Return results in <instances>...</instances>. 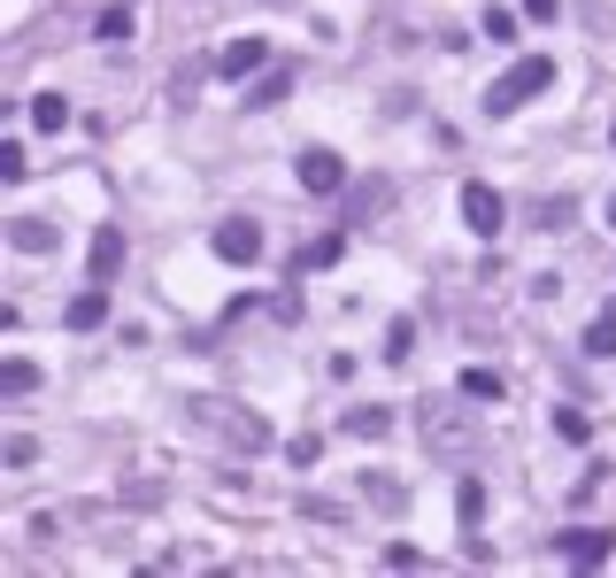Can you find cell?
I'll list each match as a JSON object with an SVG mask.
<instances>
[{
  "label": "cell",
  "mask_w": 616,
  "mask_h": 578,
  "mask_svg": "<svg viewBox=\"0 0 616 578\" xmlns=\"http://www.w3.org/2000/svg\"><path fill=\"white\" fill-rule=\"evenodd\" d=\"M524 16H532V24H555V0H524Z\"/></svg>",
  "instance_id": "f546056e"
},
{
  "label": "cell",
  "mask_w": 616,
  "mask_h": 578,
  "mask_svg": "<svg viewBox=\"0 0 616 578\" xmlns=\"http://www.w3.org/2000/svg\"><path fill=\"white\" fill-rule=\"evenodd\" d=\"M286 93H293V70L286 62H271V70L247 77V109H286Z\"/></svg>",
  "instance_id": "9c48e42d"
},
{
  "label": "cell",
  "mask_w": 616,
  "mask_h": 578,
  "mask_svg": "<svg viewBox=\"0 0 616 578\" xmlns=\"http://www.w3.org/2000/svg\"><path fill=\"white\" fill-rule=\"evenodd\" d=\"M393 209V178H370V186H347V224H370Z\"/></svg>",
  "instance_id": "8fae6325"
},
{
  "label": "cell",
  "mask_w": 616,
  "mask_h": 578,
  "mask_svg": "<svg viewBox=\"0 0 616 578\" xmlns=\"http://www.w3.org/2000/svg\"><path fill=\"white\" fill-rule=\"evenodd\" d=\"M586 355H593V363H616V301L586 324Z\"/></svg>",
  "instance_id": "9a60e30c"
},
{
  "label": "cell",
  "mask_w": 616,
  "mask_h": 578,
  "mask_svg": "<svg viewBox=\"0 0 616 578\" xmlns=\"http://www.w3.org/2000/svg\"><path fill=\"white\" fill-rule=\"evenodd\" d=\"M24 171H32V162H24V147H16V139H9V147H0V178H9V186H16V178H24Z\"/></svg>",
  "instance_id": "484cf974"
},
{
  "label": "cell",
  "mask_w": 616,
  "mask_h": 578,
  "mask_svg": "<svg viewBox=\"0 0 616 578\" xmlns=\"http://www.w3.org/2000/svg\"><path fill=\"white\" fill-rule=\"evenodd\" d=\"M608 224H616V193H608Z\"/></svg>",
  "instance_id": "4dcf8cb0"
},
{
  "label": "cell",
  "mask_w": 616,
  "mask_h": 578,
  "mask_svg": "<svg viewBox=\"0 0 616 578\" xmlns=\"http://www.w3.org/2000/svg\"><path fill=\"white\" fill-rule=\"evenodd\" d=\"M416 432H424L431 455H478V409H463V401H424Z\"/></svg>",
  "instance_id": "6da1fadb"
},
{
  "label": "cell",
  "mask_w": 616,
  "mask_h": 578,
  "mask_svg": "<svg viewBox=\"0 0 616 578\" xmlns=\"http://www.w3.org/2000/svg\"><path fill=\"white\" fill-rule=\"evenodd\" d=\"M286 455H293V463H301V470H309V463H316V455H324V440H316V432H301V440H286Z\"/></svg>",
  "instance_id": "4316f807"
},
{
  "label": "cell",
  "mask_w": 616,
  "mask_h": 578,
  "mask_svg": "<svg viewBox=\"0 0 616 578\" xmlns=\"http://www.w3.org/2000/svg\"><path fill=\"white\" fill-rule=\"evenodd\" d=\"M339 247H347L339 231H331V239H316V247H309V255H301L293 271H301V278H309V271H331V263H339Z\"/></svg>",
  "instance_id": "44dd1931"
},
{
  "label": "cell",
  "mask_w": 616,
  "mask_h": 578,
  "mask_svg": "<svg viewBox=\"0 0 616 578\" xmlns=\"http://www.w3.org/2000/svg\"><path fill=\"white\" fill-rule=\"evenodd\" d=\"M424 563V548H408V540H386V570H416Z\"/></svg>",
  "instance_id": "d4e9b609"
},
{
  "label": "cell",
  "mask_w": 616,
  "mask_h": 578,
  "mask_svg": "<svg viewBox=\"0 0 616 578\" xmlns=\"http://www.w3.org/2000/svg\"><path fill=\"white\" fill-rule=\"evenodd\" d=\"M608 548H616V532H601V525H578V532H555V555H563V563H578V570H593V563H608Z\"/></svg>",
  "instance_id": "52a82bcc"
},
{
  "label": "cell",
  "mask_w": 616,
  "mask_h": 578,
  "mask_svg": "<svg viewBox=\"0 0 616 578\" xmlns=\"http://www.w3.org/2000/svg\"><path fill=\"white\" fill-rule=\"evenodd\" d=\"M0 455H9V470H32V455H39V448H32V440L16 432V440H9V448H0Z\"/></svg>",
  "instance_id": "83f0119b"
},
{
  "label": "cell",
  "mask_w": 616,
  "mask_h": 578,
  "mask_svg": "<svg viewBox=\"0 0 616 578\" xmlns=\"http://www.w3.org/2000/svg\"><path fill=\"white\" fill-rule=\"evenodd\" d=\"M339 432H347V440H386V432H393V409H378V401H370V409H347Z\"/></svg>",
  "instance_id": "5bb4252c"
},
{
  "label": "cell",
  "mask_w": 616,
  "mask_h": 578,
  "mask_svg": "<svg viewBox=\"0 0 616 578\" xmlns=\"http://www.w3.org/2000/svg\"><path fill=\"white\" fill-rule=\"evenodd\" d=\"M201 425H216L231 448H271V425H262V417H247V409H224V401H201Z\"/></svg>",
  "instance_id": "3957f363"
},
{
  "label": "cell",
  "mask_w": 616,
  "mask_h": 578,
  "mask_svg": "<svg viewBox=\"0 0 616 578\" xmlns=\"http://www.w3.org/2000/svg\"><path fill=\"white\" fill-rule=\"evenodd\" d=\"M9 247H16V255H54V224L47 216H16L9 224Z\"/></svg>",
  "instance_id": "7c38bea8"
},
{
  "label": "cell",
  "mask_w": 616,
  "mask_h": 578,
  "mask_svg": "<svg viewBox=\"0 0 616 578\" xmlns=\"http://www.w3.org/2000/svg\"><path fill=\"white\" fill-rule=\"evenodd\" d=\"M570 224V201H540V231H563Z\"/></svg>",
  "instance_id": "f1b7e54d"
},
{
  "label": "cell",
  "mask_w": 616,
  "mask_h": 578,
  "mask_svg": "<svg viewBox=\"0 0 616 578\" xmlns=\"http://www.w3.org/2000/svg\"><path fill=\"white\" fill-rule=\"evenodd\" d=\"M209 247H216L224 263H254V255H262V224H254V216H224V224L209 231Z\"/></svg>",
  "instance_id": "8992f818"
},
{
  "label": "cell",
  "mask_w": 616,
  "mask_h": 578,
  "mask_svg": "<svg viewBox=\"0 0 616 578\" xmlns=\"http://www.w3.org/2000/svg\"><path fill=\"white\" fill-rule=\"evenodd\" d=\"M62 324H70V332H101V324H109V286L93 278V286H85V293L62 309Z\"/></svg>",
  "instance_id": "30bf717a"
},
{
  "label": "cell",
  "mask_w": 616,
  "mask_h": 578,
  "mask_svg": "<svg viewBox=\"0 0 616 578\" xmlns=\"http://www.w3.org/2000/svg\"><path fill=\"white\" fill-rule=\"evenodd\" d=\"M32 386H39V370H32L24 355H9V363H0V393H9V401H16V393H32Z\"/></svg>",
  "instance_id": "ffe728a7"
},
{
  "label": "cell",
  "mask_w": 616,
  "mask_h": 578,
  "mask_svg": "<svg viewBox=\"0 0 616 578\" xmlns=\"http://www.w3.org/2000/svg\"><path fill=\"white\" fill-rule=\"evenodd\" d=\"M408 355H416V324L393 316V324H386V363H408Z\"/></svg>",
  "instance_id": "d6986e66"
},
{
  "label": "cell",
  "mask_w": 616,
  "mask_h": 578,
  "mask_svg": "<svg viewBox=\"0 0 616 578\" xmlns=\"http://www.w3.org/2000/svg\"><path fill=\"white\" fill-rule=\"evenodd\" d=\"M455 517H463V532H478V525H486V486H478V478H463V486H455Z\"/></svg>",
  "instance_id": "2e32d148"
},
{
  "label": "cell",
  "mask_w": 616,
  "mask_h": 578,
  "mask_svg": "<svg viewBox=\"0 0 616 578\" xmlns=\"http://www.w3.org/2000/svg\"><path fill=\"white\" fill-rule=\"evenodd\" d=\"M93 39H109V47H124V39H131V9H109V16L93 24Z\"/></svg>",
  "instance_id": "7402d4cb"
},
{
  "label": "cell",
  "mask_w": 616,
  "mask_h": 578,
  "mask_svg": "<svg viewBox=\"0 0 616 578\" xmlns=\"http://www.w3.org/2000/svg\"><path fill=\"white\" fill-rule=\"evenodd\" d=\"M293 178H301V193H347V162L331 147H301L293 154Z\"/></svg>",
  "instance_id": "277c9868"
},
{
  "label": "cell",
  "mask_w": 616,
  "mask_h": 578,
  "mask_svg": "<svg viewBox=\"0 0 616 578\" xmlns=\"http://www.w3.org/2000/svg\"><path fill=\"white\" fill-rule=\"evenodd\" d=\"M555 432H563V440H570V448H578V440H586V432H593V425H586V409H555Z\"/></svg>",
  "instance_id": "cb8c5ba5"
},
{
  "label": "cell",
  "mask_w": 616,
  "mask_h": 578,
  "mask_svg": "<svg viewBox=\"0 0 616 578\" xmlns=\"http://www.w3.org/2000/svg\"><path fill=\"white\" fill-rule=\"evenodd\" d=\"M508 386H501V370H486V363H470L463 370V401H501Z\"/></svg>",
  "instance_id": "e0dca14e"
},
{
  "label": "cell",
  "mask_w": 616,
  "mask_h": 578,
  "mask_svg": "<svg viewBox=\"0 0 616 578\" xmlns=\"http://www.w3.org/2000/svg\"><path fill=\"white\" fill-rule=\"evenodd\" d=\"M32 124H39V131H62V124H70V101H62V93H32Z\"/></svg>",
  "instance_id": "ac0fdd59"
},
{
  "label": "cell",
  "mask_w": 616,
  "mask_h": 578,
  "mask_svg": "<svg viewBox=\"0 0 616 578\" xmlns=\"http://www.w3.org/2000/svg\"><path fill=\"white\" fill-rule=\"evenodd\" d=\"M478 32H486L493 47H508V39H516V16H508V9H486V24H478Z\"/></svg>",
  "instance_id": "603a6c76"
},
{
  "label": "cell",
  "mask_w": 616,
  "mask_h": 578,
  "mask_svg": "<svg viewBox=\"0 0 616 578\" xmlns=\"http://www.w3.org/2000/svg\"><path fill=\"white\" fill-rule=\"evenodd\" d=\"M463 224H470L478 239H493V231L508 224V201H501V193H493L486 178H470V186H463Z\"/></svg>",
  "instance_id": "5b68a950"
},
{
  "label": "cell",
  "mask_w": 616,
  "mask_h": 578,
  "mask_svg": "<svg viewBox=\"0 0 616 578\" xmlns=\"http://www.w3.org/2000/svg\"><path fill=\"white\" fill-rule=\"evenodd\" d=\"M254 70H271V47H262V39H231V47L216 54V77H231V86H247Z\"/></svg>",
  "instance_id": "ba28073f"
},
{
  "label": "cell",
  "mask_w": 616,
  "mask_h": 578,
  "mask_svg": "<svg viewBox=\"0 0 616 578\" xmlns=\"http://www.w3.org/2000/svg\"><path fill=\"white\" fill-rule=\"evenodd\" d=\"M555 86V54H524V62H508L501 77H493V93H486V109L493 116H516L532 93H548Z\"/></svg>",
  "instance_id": "7a4b0ae2"
},
{
  "label": "cell",
  "mask_w": 616,
  "mask_h": 578,
  "mask_svg": "<svg viewBox=\"0 0 616 578\" xmlns=\"http://www.w3.org/2000/svg\"><path fill=\"white\" fill-rule=\"evenodd\" d=\"M116 271H124V231H116V224H101V231H93V278H101V286H116Z\"/></svg>",
  "instance_id": "4fadbf2b"
}]
</instances>
